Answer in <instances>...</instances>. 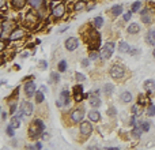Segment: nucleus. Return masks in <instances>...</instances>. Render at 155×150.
Returning a JSON list of instances; mask_svg holds the SVG:
<instances>
[{"label": "nucleus", "instance_id": "nucleus-1", "mask_svg": "<svg viewBox=\"0 0 155 150\" xmlns=\"http://www.w3.org/2000/svg\"><path fill=\"white\" fill-rule=\"evenodd\" d=\"M44 130H45V126H44L42 120H40V119H35V120L31 123L30 128H29L30 137H31V138H38V135L42 134Z\"/></svg>", "mask_w": 155, "mask_h": 150}, {"label": "nucleus", "instance_id": "nucleus-2", "mask_svg": "<svg viewBox=\"0 0 155 150\" xmlns=\"http://www.w3.org/2000/svg\"><path fill=\"white\" fill-rule=\"evenodd\" d=\"M114 49H116V44L114 43H110V41L109 43H106L101 49V57L104 60H109L110 57H112Z\"/></svg>", "mask_w": 155, "mask_h": 150}, {"label": "nucleus", "instance_id": "nucleus-3", "mask_svg": "<svg viewBox=\"0 0 155 150\" xmlns=\"http://www.w3.org/2000/svg\"><path fill=\"white\" fill-rule=\"evenodd\" d=\"M109 74L113 79H121V78L125 75V70H124V67L120 64H113Z\"/></svg>", "mask_w": 155, "mask_h": 150}, {"label": "nucleus", "instance_id": "nucleus-4", "mask_svg": "<svg viewBox=\"0 0 155 150\" xmlns=\"http://www.w3.org/2000/svg\"><path fill=\"white\" fill-rule=\"evenodd\" d=\"M70 101H71V97H70V91L68 90H63L61 93H60V98L57 100V102H56V105L57 107H64V105H68L70 104Z\"/></svg>", "mask_w": 155, "mask_h": 150}, {"label": "nucleus", "instance_id": "nucleus-5", "mask_svg": "<svg viewBox=\"0 0 155 150\" xmlns=\"http://www.w3.org/2000/svg\"><path fill=\"white\" fill-rule=\"evenodd\" d=\"M33 113V104L29 101H23L21 104V111H19V115L21 116H30Z\"/></svg>", "mask_w": 155, "mask_h": 150}, {"label": "nucleus", "instance_id": "nucleus-6", "mask_svg": "<svg viewBox=\"0 0 155 150\" xmlns=\"http://www.w3.org/2000/svg\"><path fill=\"white\" fill-rule=\"evenodd\" d=\"M83 118H84V109L83 108H78L71 113V120L74 123H80L83 120Z\"/></svg>", "mask_w": 155, "mask_h": 150}, {"label": "nucleus", "instance_id": "nucleus-7", "mask_svg": "<svg viewBox=\"0 0 155 150\" xmlns=\"http://www.w3.org/2000/svg\"><path fill=\"white\" fill-rule=\"evenodd\" d=\"M78 46H79V41H78L76 37H70L65 40V48H67V51H76Z\"/></svg>", "mask_w": 155, "mask_h": 150}, {"label": "nucleus", "instance_id": "nucleus-8", "mask_svg": "<svg viewBox=\"0 0 155 150\" xmlns=\"http://www.w3.org/2000/svg\"><path fill=\"white\" fill-rule=\"evenodd\" d=\"M93 132V124L90 121H83L80 123V134H83L84 137H88V135Z\"/></svg>", "mask_w": 155, "mask_h": 150}, {"label": "nucleus", "instance_id": "nucleus-9", "mask_svg": "<svg viewBox=\"0 0 155 150\" xmlns=\"http://www.w3.org/2000/svg\"><path fill=\"white\" fill-rule=\"evenodd\" d=\"M142 21L144 22V23H147V25H150V23H153L154 22V14H153V11L151 10H143L142 11Z\"/></svg>", "mask_w": 155, "mask_h": 150}, {"label": "nucleus", "instance_id": "nucleus-10", "mask_svg": "<svg viewBox=\"0 0 155 150\" xmlns=\"http://www.w3.org/2000/svg\"><path fill=\"white\" fill-rule=\"evenodd\" d=\"M35 91H37V89H35V83L34 82H26L25 83V93H26L27 97L35 96Z\"/></svg>", "mask_w": 155, "mask_h": 150}, {"label": "nucleus", "instance_id": "nucleus-11", "mask_svg": "<svg viewBox=\"0 0 155 150\" xmlns=\"http://www.w3.org/2000/svg\"><path fill=\"white\" fill-rule=\"evenodd\" d=\"M87 116H88V120L93 121V123H98V121L101 120V113L97 109H91L90 112L87 113Z\"/></svg>", "mask_w": 155, "mask_h": 150}, {"label": "nucleus", "instance_id": "nucleus-12", "mask_svg": "<svg viewBox=\"0 0 155 150\" xmlns=\"http://www.w3.org/2000/svg\"><path fill=\"white\" fill-rule=\"evenodd\" d=\"M64 12H65V5L61 4V3L53 7V15L56 16V18H61V16L64 15Z\"/></svg>", "mask_w": 155, "mask_h": 150}, {"label": "nucleus", "instance_id": "nucleus-13", "mask_svg": "<svg viewBox=\"0 0 155 150\" xmlns=\"http://www.w3.org/2000/svg\"><path fill=\"white\" fill-rule=\"evenodd\" d=\"M144 40L148 45H155V29L148 30L147 34H146V37H144Z\"/></svg>", "mask_w": 155, "mask_h": 150}, {"label": "nucleus", "instance_id": "nucleus-14", "mask_svg": "<svg viewBox=\"0 0 155 150\" xmlns=\"http://www.w3.org/2000/svg\"><path fill=\"white\" fill-rule=\"evenodd\" d=\"M117 49L120 53H129V52H131V46H129V44L125 43V41H120Z\"/></svg>", "mask_w": 155, "mask_h": 150}, {"label": "nucleus", "instance_id": "nucleus-15", "mask_svg": "<svg viewBox=\"0 0 155 150\" xmlns=\"http://www.w3.org/2000/svg\"><path fill=\"white\" fill-rule=\"evenodd\" d=\"M23 36H25V30H23V29H16V30H14V32L11 33L10 40H11V41L19 40V38H22Z\"/></svg>", "mask_w": 155, "mask_h": 150}, {"label": "nucleus", "instance_id": "nucleus-16", "mask_svg": "<svg viewBox=\"0 0 155 150\" xmlns=\"http://www.w3.org/2000/svg\"><path fill=\"white\" fill-rule=\"evenodd\" d=\"M132 101V94L129 93L128 90L123 91V93L120 94V102H123V104H128V102Z\"/></svg>", "mask_w": 155, "mask_h": 150}, {"label": "nucleus", "instance_id": "nucleus-17", "mask_svg": "<svg viewBox=\"0 0 155 150\" xmlns=\"http://www.w3.org/2000/svg\"><path fill=\"white\" fill-rule=\"evenodd\" d=\"M101 98H99V96H97V94H91L90 97V105L93 108H99L101 107Z\"/></svg>", "mask_w": 155, "mask_h": 150}, {"label": "nucleus", "instance_id": "nucleus-18", "mask_svg": "<svg viewBox=\"0 0 155 150\" xmlns=\"http://www.w3.org/2000/svg\"><path fill=\"white\" fill-rule=\"evenodd\" d=\"M143 86H144V89L148 91V93H151V91L155 90V79H147L144 83H143Z\"/></svg>", "mask_w": 155, "mask_h": 150}, {"label": "nucleus", "instance_id": "nucleus-19", "mask_svg": "<svg viewBox=\"0 0 155 150\" xmlns=\"http://www.w3.org/2000/svg\"><path fill=\"white\" fill-rule=\"evenodd\" d=\"M127 32H128L129 34H136V33L140 32V25H137V23H131L128 27H127Z\"/></svg>", "mask_w": 155, "mask_h": 150}, {"label": "nucleus", "instance_id": "nucleus-20", "mask_svg": "<svg viewBox=\"0 0 155 150\" xmlns=\"http://www.w3.org/2000/svg\"><path fill=\"white\" fill-rule=\"evenodd\" d=\"M113 90H114V85H113V83H105L104 87H102V91H104V94H106V96H110V94L113 93Z\"/></svg>", "mask_w": 155, "mask_h": 150}, {"label": "nucleus", "instance_id": "nucleus-21", "mask_svg": "<svg viewBox=\"0 0 155 150\" xmlns=\"http://www.w3.org/2000/svg\"><path fill=\"white\" fill-rule=\"evenodd\" d=\"M142 132H143V130L140 128V126L139 127H136L135 126L134 127V130H132V138H134V139H140V137H142Z\"/></svg>", "mask_w": 155, "mask_h": 150}, {"label": "nucleus", "instance_id": "nucleus-22", "mask_svg": "<svg viewBox=\"0 0 155 150\" xmlns=\"http://www.w3.org/2000/svg\"><path fill=\"white\" fill-rule=\"evenodd\" d=\"M11 3H12V7L15 8V10H21V8L25 7L26 0H11Z\"/></svg>", "mask_w": 155, "mask_h": 150}, {"label": "nucleus", "instance_id": "nucleus-23", "mask_svg": "<svg viewBox=\"0 0 155 150\" xmlns=\"http://www.w3.org/2000/svg\"><path fill=\"white\" fill-rule=\"evenodd\" d=\"M60 80V71L59 73H51L49 75V83H57Z\"/></svg>", "mask_w": 155, "mask_h": 150}, {"label": "nucleus", "instance_id": "nucleus-24", "mask_svg": "<svg viewBox=\"0 0 155 150\" xmlns=\"http://www.w3.org/2000/svg\"><path fill=\"white\" fill-rule=\"evenodd\" d=\"M74 93H75V100L76 101H79L80 100V94L83 93V86L82 85H78L74 87Z\"/></svg>", "mask_w": 155, "mask_h": 150}, {"label": "nucleus", "instance_id": "nucleus-25", "mask_svg": "<svg viewBox=\"0 0 155 150\" xmlns=\"http://www.w3.org/2000/svg\"><path fill=\"white\" fill-rule=\"evenodd\" d=\"M140 128L143 130V132L150 131V128H151V123H150V121H147V120H142V121H140Z\"/></svg>", "mask_w": 155, "mask_h": 150}, {"label": "nucleus", "instance_id": "nucleus-26", "mask_svg": "<svg viewBox=\"0 0 155 150\" xmlns=\"http://www.w3.org/2000/svg\"><path fill=\"white\" fill-rule=\"evenodd\" d=\"M11 126H12L14 128H19V127H21V118H19V116H12V119H11Z\"/></svg>", "mask_w": 155, "mask_h": 150}, {"label": "nucleus", "instance_id": "nucleus-27", "mask_svg": "<svg viewBox=\"0 0 155 150\" xmlns=\"http://www.w3.org/2000/svg\"><path fill=\"white\" fill-rule=\"evenodd\" d=\"M27 2L30 3V5H31V7H34V8H41V7H42L44 0H27Z\"/></svg>", "mask_w": 155, "mask_h": 150}, {"label": "nucleus", "instance_id": "nucleus-28", "mask_svg": "<svg viewBox=\"0 0 155 150\" xmlns=\"http://www.w3.org/2000/svg\"><path fill=\"white\" fill-rule=\"evenodd\" d=\"M112 12L114 16H118L123 14V5H114V7L112 8Z\"/></svg>", "mask_w": 155, "mask_h": 150}, {"label": "nucleus", "instance_id": "nucleus-29", "mask_svg": "<svg viewBox=\"0 0 155 150\" xmlns=\"http://www.w3.org/2000/svg\"><path fill=\"white\" fill-rule=\"evenodd\" d=\"M94 26H95L97 29L104 26V18H102V16H97V18L94 19Z\"/></svg>", "mask_w": 155, "mask_h": 150}, {"label": "nucleus", "instance_id": "nucleus-30", "mask_svg": "<svg viewBox=\"0 0 155 150\" xmlns=\"http://www.w3.org/2000/svg\"><path fill=\"white\" fill-rule=\"evenodd\" d=\"M44 94H45V93H44V91H41V90L35 91V101H37L38 104L44 101V98H45V97H44Z\"/></svg>", "mask_w": 155, "mask_h": 150}, {"label": "nucleus", "instance_id": "nucleus-31", "mask_svg": "<svg viewBox=\"0 0 155 150\" xmlns=\"http://www.w3.org/2000/svg\"><path fill=\"white\" fill-rule=\"evenodd\" d=\"M140 8H142V2H135V3H132V5H131V11H132V12H137Z\"/></svg>", "mask_w": 155, "mask_h": 150}, {"label": "nucleus", "instance_id": "nucleus-32", "mask_svg": "<svg viewBox=\"0 0 155 150\" xmlns=\"http://www.w3.org/2000/svg\"><path fill=\"white\" fill-rule=\"evenodd\" d=\"M147 116H150V118H154L155 116V105L154 104H150L148 105V108H147Z\"/></svg>", "mask_w": 155, "mask_h": 150}, {"label": "nucleus", "instance_id": "nucleus-33", "mask_svg": "<svg viewBox=\"0 0 155 150\" xmlns=\"http://www.w3.org/2000/svg\"><path fill=\"white\" fill-rule=\"evenodd\" d=\"M57 67H59V71H60V73H64V71L67 70V62H65V60H60V62H59V66H57Z\"/></svg>", "mask_w": 155, "mask_h": 150}, {"label": "nucleus", "instance_id": "nucleus-34", "mask_svg": "<svg viewBox=\"0 0 155 150\" xmlns=\"http://www.w3.org/2000/svg\"><path fill=\"white\" fill-rule=\"evenodd\" d=\"M5 134H7L8 137L12 138V137H14V134H15V128H14V127L11 126V124H10V126H7V127H5Z\"/></svg>", "mask_w": 155, "mask_h": 150}, {"label": "nucleus", "instance_id": "nucleus-35", "mask_svg": "<svg viewBox=\"0 0 155 150\" xmlns=\"http://www.w3.org/2000/svg\"><path fill=\"white\" fill-rule=\"evenodd\" d=\"M98 57H99V53H98L97 51H91L90 53H88V59L93 60V62H95V60L98 59Z\"/></svg>", "mask_w": 155, "mask_h": 150}, {"label": "nucleus", "instance_id": "nucleus-36", "mask_svg": "<svg viewBox=\"0 0 155 150\" xmlns=\"http://www.w3.org/2000/svg\"><path fill=\"white\" fill-rule=\"evenodd\" d=\"M27 149H29V150H34V149L40 150V149H42V143L37 142V143H34V145H29V146H27Z\"/></svg>", "mask_w": 155, "mask_h": 150}, {"label": "nucleus", "instance_id": "nucleus-37", "mask_svg": "<svg viewBox=\"0 0 155 150\" xmlns=\"http://www.w3.org/2000/svg\"><path fill=\"white\" fill-rule=\"evenodd\" d=\"M75 78H76L78 82H84V80H86V75L82 74V73H76L75 74Z\"/></svg>", "mask_w": 155, "mask_h": 150}, {"label": "nucleus", "instance_id": "nucleus-38", "mask_svg": "<svg viewBox=\"0 0 155 150\" xmlns=\"http://www.w3.org/2000/svg\"><path fill=\"white\" fill-rule=\"evenodd\" d=\"M116 115H117V109H116L114 107H110L109 109H107V116L112 118V116H116Z\"/></svg>", "mask_w": 155, "mask_h": 150}, {"label": "nucleus", "instance_id": "nucleus-39", "mask_svg": "<svg viewBox=\"0 0 155 150\" xmlns=\"http://www.w3.org/2000/svg\"><path fill=\"white\" fill-rule=\"evenodd\" d=\"M84 5H86V3H84V2H78L76 4H75V10H76V11L83 10V8H84Z\"/></svg>", "mask_w": 155, "mask_h": 150}, {"label": "nucleus", "instance_id": "nucleus-40", "mask_svg": "<svg viewBox=\"0 0 155 150\" xmlns=\"http://www.w3.org/2000/svg\"><path fill=\"white\" fill-rule=\"evenodd\" d=\"M46 67H48V63L45 62V60H41L40 63H38V68H40V70H46Z\"/></svg>", "mask_w": 155, "mask_h": 150}, {"label": "nucleus", "instance_id": "nucleus-41", "mask_svg": "<svg viewBox=\"0 0 155 150\" xmlns=\"http://www.w3.org/2000/svg\"><path fill=\"white\" fill-rule=\"evenodd\" d=\"M131 16H132V11H127V12L123 15V19L127 22V21H129V19H131Z\"/></svg>", "mask_w": 155, "mask_h": 150}, {"label": "nucleus", "instance_id": "nucleus-42", "mask_svg": "<svg viewBox=\"0 0 155 150\" xmlns=\"http://www.w3.org/2000/svg\"><path fill=\"white\" fill-rule=\"evenodd\" d=\"M129 126H132V127H135V126H136V116H132V118H131V120H129Z\"/></svg>", "mask_w": 155, "mask_h": 150}, {"label": "nucleus", "instance_id": "nucleus-43", "mask_svg": "<svg viewBox=\"0 0 155 150\" xmlns=\"http://www.w3.org/2000/svg\"><path fill=\"white\" fill-rule=\"evenodd\" d=\"M88 64H90V59H83L82 60V66H83V67H88Z\"/></svg>", "mask_w": 155, "mask_h": 150}, {"label": "nucleus", "instance_id": "nucleus-44", "mask_svg": "<svg viewBox=\"0 0 155 150\" xmlns=\"http://www.w3.org/2000/svg\"><path fill=\"white\" fill-rule=\"evenodd\" d=\"M51 138V135H48V132H42V139L44 141H48Z\"/></svg>", "mask_w": 155, "mask_h": 150}, {"label": "nucleus", "instance_id": "nucleus-45", "mask_svg": "<svg viewBox=\"0 0 155 150\" xmlns=\"http://www.w3.org/2000/svg\"><path fill=\"white\" fill-rule=\"evenodd\" d=\"M15 109H16V105H15V104H11V107H10L11 113H15Z\"/></svg>", "mask_w": 155, "mask_h": 150}, {"label": "nucleus", "instance_id": "nucleus-46", "mask_svg": "<svg viewBox=\"0 0 155 150\" xmlns=\"http://www.w3.org/2000/svg\"><path fill=\"white\" fill-rule=\"evenodd\" d=\"M5 119H7V113H5V111H2V120L4 121Z\"/></svg>", "mask_w": 155, "mask_h": 150}, {"label": "nucleus", "instance_id": "nucleus-47", "mask_svg": "<svg viewBox=\"0 0 155 150\" xmlns=\"http://www.w3.org/2000/svg\"><path fill=\"white\" fill-rule=\"evenodd\" d=\"M40 90H41V91H44V93H46V91H48V87H46L45 85H42V86L40 87Z\"/></svg>", "mask_w": 155, "mask_h": 150}, {"label": "nucleus", "instance_id": "nucleus-48", "mask_svg": "<svg viewBox=\"0 0 155 150\" xmlns=\"http://www.w3.org/2000/svg\"><path fill=\"white\" fill-rule=\"evenodd\" d=\"M95 7V4H88L87 5V10H91V8H94Z\"/></svg>", "mask_w": 155, "mask_h": 150}, {"label": "nucleus", "instance_id": "nucleus-49", "mask_svg": "<svg viewBox=\"0 0 155 150\" xmlns=\"http://www.w3.org/2000/svg\"><path fill=\"white\" fill-rule=\"evenodd\" d=\"M0 5H2V7H4V0H2V4H0Z\"/></svg>", "mask_w": 155, "mask_h": 150}, {"label": "nucleus", "instance_id": "nucleus-50", "mask_svg": "<svg viewBox=\"0 0 155 150\" xmlns=\"http://www.w3.org/2000/svg\"><path fill=\"white\" fill-rule=\"evenodd\" d=\"M153 56H154V59H155V49L153 51Z\"/></svg>", "mask_w": 155, "mask_h": 150}, {"label": "nucleus", "instance_id": "nucleus-51", "mask_svg": "<svg viewBox=\"0 0 155 150\" xmlns=\"http://www.w3.org/2000/svg\"><path fill=\"white\" fill-rule=\"evenodd\" d=\"M52 2H54V0H52Z\"/></svg>", "mask_w": 155, "mask_h": 150}]
</instances>
